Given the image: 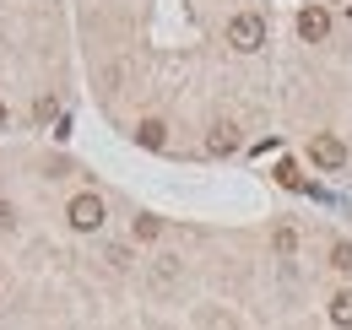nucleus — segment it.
Returning <instances> with one entry per match:
<instances>
[{
  "mask_svg": "<svg viewBox=\"0 0 352 330\" xmlns=\"http://www.w3.org/2000/svg\"><path fill=\"white\" fill-rule=\"evenodd\" d=\"M228 43H233L239 54H255V49H265V22L255 16V11L228 16Z\"/></svg>",
  "mask_w": 352,
  "mask_h": 330,
  "instance_id": "obj_1",
  "label": "nucleus"
},
{
  "mask_svg": "<svg viewBox=\"0 0 352 330\" xmlns=\"http://www.w3.org/2000/svg\"><path fill=\"white\" fill-rule=\"evenodd\" d=\"M65 222H71L76 233H98V228H103V201H98V195H76V201L65 206Z\"/></svg>",
  "mask_w": 352,
  "mask_h": 330,
  "instance_id": "obj_2",
  "label": "nucleus"
},
{
  "mask_svg": "<svg viewBox=\"0 0 352 330\" xmlns=\"http://www.w3.org/2000/svg\"><path fill=\"white\" fill-rule=\"evenodd\" d=\"M309 157L325 168V173H336V168L347 163V146H342L336 135H314V141H309Z\"/></svg>",
  "mask_w": 352,
  "mask_h": 330,
  "instance_id": "obj_3",
  "label": "nucleus"
},
{
  "mask_svg": "<svg viewBox=\"0 0 352 330\" xmlns=\"http://www.w3.org/2000/svg\"><path fill=\"white\" fill-rule=\"evenodd\" d=\"M325 33H331V11H325V6H304V11H298V38L320 43Z\"/></svg>",
  "mask_w": 352,
  "mask_h": 330,
  "instance_id": "obj_4",
  "label": "nucleus"
},
{
  "mask_svg": "<svg viewBox=\"0 0 352 330\" xmlns=\"http://www.w3.org/2000/svg\"><path fill=\"white\" fill-rule=\"evenodd\" d=\"M206 152H212V157H233V152H239V130H233L228 120H217L212 130H206Z\"/></svg>",
  "mask_w": 352,
  "mask_h": 330,
  "instance_id": "obj_5",
  "label": "nucleus"
},
{
  "mask_svg": "<svg viewBox=\"0 0 352 330\" xmlns=\"http://www.w3.org/2000/svg\"><path fill=\"white\" fill-rule=\"evenodd\" d=\"M135 141H141L146 152H163V146H168V124L163 120H141L135 124Z\"/></svg>",
  "mask_w": 352,
  "mask_h": 330,
  "instance_id": "obj_6",
  "label": "nucleus"
},
{
  "mask_svg": "<svg viewBox=\"0 0 352 330\" xmlns=\"http://www.w3.org/2000/svg\"><path fill=\"white\" fill-rule=\"evenodd\" d=\"M331 325L352 330V287H342L336 298H331Z\"/></svg>",
  "mask_w": 352,
  "mask_h": 330,
  "instance_id": "obj_7",
  "label": "nucleus"
},
{
  "mask_svg": "<svg viewBox=\"0 0 352 330\" xmlns=\"http://www.w3.org/2000/svg\"><path fill=\"white\" fill-rule=\"evenodd\" d=\"M174 276H179L174 260H157V265H152V282H157V287H174Z\"/></svg>",
  "mask_w": 352,
  "mask_h": 330,
  "instance_id": "obj_8",
  "label": "nucleus"
},
{
  "mask_svg": "<svg viewBox=\"0 0 352 330\" xmlns=\"http://www.w3.org/2000/svg\"><path fill=\"white\" fill-rule=\"evenodd\" d=\"M157 233H163L157 217H135V239H157Z\"/></svg>",
  "mask_w": 352,
  "mask_h": 330,
  "instance_id": "obj_9",
  "label": "nucleus"
},
{
  "mask_svg": "<svg viewBox=\"0 0 352 330\" xmlns=\"http://www.w3.org/2000/svg\"><path fill=\"white\" fill-rule=\"evenodd\" d=\"M276 179H282L287 190H304V173H298V168H293V163H282V168H276Z\"/></svg>",
  "mask_w": 352,
  "mask_h": 330,
  "instance_id": "obj_10",
  "label": "nucleus"
},
{
  "mask_svg": "<svg viewBox=\"0 0 352 330\" xmlns=\"http://www.w3.org/2000/svg\"><path fill=\"white\" fill-rule=\"evenodd\" d=\"M298 249V233L293 228H276V254H293Z\"/></svg>",
  "mask_w": 352,
  "mask_h": 330,
  "instance_id": "obj_11",
  "label": "nucleus"
},
{
  "mask_svg": "<svg viewBox=\"0 0 352 330\" xmlns=\"http://www.w3.org/2000/svg\"><path fill=\"white\" fill-rule=\"evenodd\" d=\"M331 265H336V271H352V244H336V249H331Z\"/></svg>",
  "mask_w": 352,
  "mask_h": 330,
  "instance_id": "obj_12",
  "label": "nucleus"
},
{
  "mask_svg": "<svg viewBox=\"0 0 352 330\" xmlns=\"http://www.w3.org/2000/svg\"><path fill=\"white\" fill-rule=\"evenodd\" d=\"M11 222H16V217H11V206H6V201H0V233H6V228H11Z\"/></svg>",
  "mask_w": 352,
  "mask_h": 330,
  "instance_id": "obj_13",
  "label": "nucleus"
},
{
  "mask_svg": "<svg viewBox=\"0 0 352 330\" xmlns=\"http://www.w3.org/2000/svg\"><path fill=\"white\" fill-rule=\"evenodd\" d=\"M0 130H6V103H0Z\"/></svg>",
  "mask_w": 352,
  "mask_h": 330,
  "instance_id": "obj_14",
  "label": "nucleus"
}]
</instances>
